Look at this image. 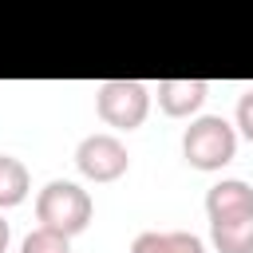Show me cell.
<instances>
[{
    "instance_id": "cell-1",
    "label": "cell",
    "mask_w": 253,
    "mask_h": 253,
    "mask_svg": "<svg viewBox=\"0 0 253 253\" xmlns=\"http://www.w3.org/2000/svg\"><path fill=\"white\" fill-rule=\"evenodd\" d=\"M210 237L217 253H253V190L241 178H221L206 194Z\"/></svg>"
},
{
    "instance_id": "cell-2",
    "label": "cell",
    "mask_w": 253,
    "mask_h": 253,
    "mask_svg": "<svg viewBox=\"0 0 253 253\" xmlns=\"http://www.w3.org/2000/svg\"><path fill=\"white\" fill-rule=\"evenodd\" d=\"M91 213H95L91 194H87L79 182L55 178V182H47V186L36 194V217H40L43 229H55V233L75 237V233H83V229L91 225Z\"/></svg>"
},
{
    "instance_id": "cell-3",
    "label": "cell",
    "mask_w": 253,
    "mask_h": 253,
    "mask_svg": "<svg viewBox=\"0 0 253 253\" xmlns=\"http://www.w3.org/2000/svg\"><path fill=\"white\" fill-rule=\"evenodd\" d=\"M182 154L194 170H221L237 154V130L221 115H198L182 134Z\"/></svg>"
},
{
    "instance_id": "cell-4",
    "label": "cell",
    "mask_w": 253,
    "mask_h": 253,
    "mask_svg": "<svg viewBox=\"0 0 253 253\" xmlns=\"http://www.w3.org/2000/svg\"><path fill=\"white\" fill-rule=\"evenodd\" d=\"M95 111L107 126L134 130V126H142V119L150 111V91L138 79H107L95 91Z\"/></svg>"
},
{
    "instance_id": "cell-5",
    "label": "cell",
    "mask_w": 253,
    "mask_h": 253,
    "mask_svg": "<svg viewBox=\"0 0 253 253\" xmlns=\"http://www.w3.org/2000/svg\"><path fill=\"white\" fill-rule=\"evenodd\" d=\"M75 166L83 178L91 182H115L126 174L130 166V154L126 146L119 142V134H87L79 146H75Z\"/></svg>"
},
{
    "instance_id": "cell-6",
    "label": "cell",
    "mask_w": 253,
    "mask_h": 253,
    "mask_svg": "<svg viewBox=\"0 0 253 253\" xmlns=\"http://www.w3.org/2000/svg\"><path fill=\"white\" fill-rule=\"evenodd\" d=\"M206 95H210L206 79H162V83H158V107H162V115H170V119L194 115V111L206 103Z\"/></svg>"
},
{
    "instance_id": "cell-7",
    "label": "cell",
    "mask_w": 253,
    "mask_h": 253,
    "mask_svg": "<svg viewBox=\"0 0 253 253\" xmlns=\"http://www.w3.org/2000/svg\"><path fill=\"white\" fill-rule=\"evenodd\" d=\"M130 253H206V245H202V237H194L186 229H166V233L146 229L130 241Z\"/></svg>"
},
{
    "instance_id": "cell-8",
    "label": "cell",
    "mask_w": 253,
    "mask_h": 253,
    "mask_svg": "<svg viewBox=\"0 0 253 253\" xmlns=\"http://www.w3.org/2000/svg\"><path fill=\"white\" fill-rule=\"evenodd\" d=\"M28 186H32L28 166L20 158H12V154H0V210L20 206L28 198Z\"/></svg>"
},
{
    "instance_id": "cell-9",
    "label": "cell",
    "mask_w": 253,
    "mask_h": 253,
    "mask_svg": "<svg viewBox=\"0 0 253 253\" xmlns=\"http://www.w3.org/2000/svg\"><path fill=\"white\" fill-rule=\"evenodd\" d=\"M20 253H71V237L40 225V229H32V233L20 241Z\"/></svg>"
},
{
    "instance_id": "cell-10",
    "label": "cell",
    "mask_w": 253,
    "mask_h": 253,
    "mask_svg": "<svg viewBox=\"0 0 253 253\" xmlns=\"http://www.w3.org/2000/svg\"><path fill=\"white\" fill-rule=\"evenodd\" d=\"M237 126H241V134L253 142V87L241 91V99H237Z\"/></svg>"
},
{
    "instance_id": "cell-11",
    "label": "cell",
    "mask_w": 253,
    "mask_h": 253,
    "mask_svg": "<svg viewBox=\"0 0 253 253\" xmlns=\"http://www.w3.org/2000/svg\"><path fill=\"white\" fill-rule=\"evenodd\" d=\"M8 241H12V229H8V221H4V217H0V253H4V249H8Z\"/></svg>"
}]
</instances>
